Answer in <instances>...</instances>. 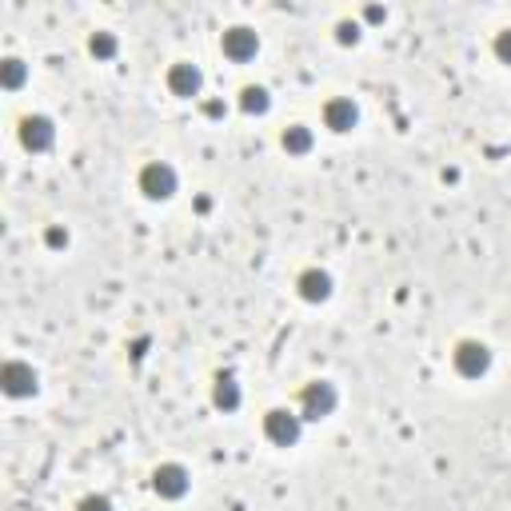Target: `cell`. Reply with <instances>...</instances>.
I'll return each instance as SVG.
<instances>
[{
  "label": "cell",
  "instance_id": "6da1fadb",
  "mask_svg": "<svg viewBox=\"0 0 511 511\" xmlns=\"http://www.w3.org/2000/svg\"><path fill=\"white\" fill-rule=\"evenodd\" d=\"M144 188H148V196H168V192H172V168L152 164V168L144 172Z\"/></svg>",
  "mask_w": 511,
  "mask_h": 511
},
{
  "label": "cell",
  "instance_id": "7a4b0ae2",
  "mask_svg": "<svg viewBox=\"0 0 511 511\" xmlns=\"http://www.w3.org/2000/svg\"><path fill=\"white\" fill-rule=\"evenodd\" d=\"M268 427H272V436H276V440H296V419H288L284 416V412H272V416H268Z\"/></svg>",
  "mask_w": 511,
  "mask_h": 511
},
{
  "label": "cell",
  "instance_id": "3957f363",
  "mask_svg": "<svg viewBox=\"0 0 511 511\" xmlns=\"http://www.w3.org/2000/svg\"><path fill=\"white\" fill-rule=\"evenodd\" d=\"M460 364H464V372H484L488 356H484V348H475V344H464V348H460Z\"/></svg>",
  "mask_w": 511,
  "mask_h": 511
},
{
  "label": "cell",
  "instance_id": "277c9868",
  "mask_svg": "<svg viewBox=\"0 0 511 511\" xmlns=\"http://www.w3.org/2000/svg\"><path fill=\"white\" fill-rule=\"evenodd\" d=\"M184 471H176V467H164V471H156V488H164V491H172V495H180L184 491Z\"/></svg>",
  "mask_w": 511,
  "mask_h": 511
},
{
  "label": "cell",
  "instance_id": "5b68a950",
  "mask_svg": "<svg viewBox=\"0 0 511 511\" xmlns=\"http://www.w3.org/2000/svg\"><path fill=\"white\" fill-rule=\"evenodd\" d=\"M224 48H228V52H236V56H244L248 48H256V40L244 32V28H232V32L224 36Z\"/></svg>",
  "mask_w": 511,
  "mask_h": 511
},
{
  "label": "cell",
  "instance_id": "8992f818",
  "mask_svg": "<svg viewBox=\"0 0 511 511\" xmlns=\"http://www.w3.org/2000/svg\"><path fill=\"white\" fill-rule=\"evenodd\" d=\"M324 292H327V276H308L303 279V296L316 300V296H324Z\"/></svg>",
  "mask_w": 511,
  "mask_h": 511
},
{
  "label": "cell",
  "instance_id": "52a82bcc",
  "mask_svg": "<svg viewBox=\"0 0 511 511\" xmlns=\"http://www.w3.org/2000/svg\"><path fill=\"white\" fill-rule=\"evenodd\" d=\"M351 120H356V108H348V104L332 108V124H336V128H344V124H351Z\"/></svg>",
  "mask_w": 511,
  "mask_h": 511
},
{
  "label": "cell",
  "instance_id": "ba28073f",
  "mask_svg": "<svg viewBox=\"0 0 511 511\" xmlns=\"http://www.w3.org/2000/svg\"><path fill=\"white\" fill-rule=\"evenodd\" d=\"M176 88H180V92H192V88H196V72L180 68L176 72Z\"/></svg>",
  "mask_w": 511,
  "mask_h": 511
},
{
  "label": "cell",
  "instance_id": "9c48e42d",
  "mask_svg": "<svg viewBox=\"0 0 511 511\" xmlns=\"http://www.w3.org/2000/svg\"><path fill=\"white\" fill-rule=\"evenodd\" d=\"M499 56H508V60H511V32L499 36Z\"/></svg>",
  "mask_w": 511,
  "mask_h": 511
}]
</instances>
